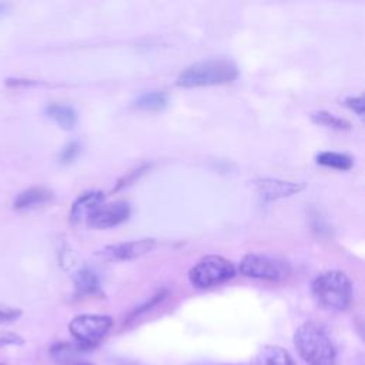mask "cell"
Wrapping results in <instances>:
<instances>
[{
	"instance_id": "obj_19",
	"label": "cell",
	"mask_w": 365,
	"mask_h": 365,
	"mask_svg": "<svg viewBox=\"0 0 365 365\" xmlns=\"http://www.w3.org/2000/svg\"><path fill=\"white\" fill-rule=\"evenodd\" d=\"M78 151H80V144H78V143H76V141L68 143V144L61 150V153H60V161L64 163V164L73 161V160L77 157Z\"/></svg>"
},
{
	"instance_id": "obj_24",
	"label": "cell",
	"mask_w": 365,
	"mask_h": 365,
	"mask_svg": "<svg viewBox=\"0 0 365 365\" xmlns=\"http://www.w3.org/2000/svg\"><path fill=\"white\" fill-rule=\"evenodd\" d=\"M76 365H91V364H76Z\"/></svg>"
},
{
	"instance_id": "obj_15",
	"label": "cell",
	"mask_w": 365,
	"mask_h": 365,
	"mask_svg": "<svg viewBox=\"0 0 365 365\" xmlns=\"http://www.w3.org/2000/svg\"><path fill=\"white\" fill-rule=\"evenodd\" d=\"M74 285L80 294H94L98 287V277L90 268H83L74 275Z\"/></svg>"
},
{
	"instance_id": "obj_5",
	"label": "cell",
	"mask_w": 365,
	"mask_h": 365,
	"mask_svg": "<svg viewBox=\"0 0 365 365\" xmlns=\"http://www.w3.org/2000/svg\"><path fill=\"white\" fill-rule=\"evenodd\" d=\"M111 325L113 319L108 315L83 314L71 319L68 329L78 345L91 349L107 335Z\"/></svg>"
},
{
	"instance_id": "obj_25",
	"label": "cell",
	"mask_w": 365,
	"mask_h": 365,
	"mask_svg": "<svg viewBox=\"0 0 365 365\" xmlns=\"http://www.w3.org/2000/svg\"><path fill=\"white\" fill-rule=\"evenodd\" d=\"M131 365H140V364H131Z\"/></svg>"
},
{
	"instance_id": "obj_16",
	"label": "cell",
	"mask_w": 365,
	"mask_h": 365,
	"mask_svg": "<svg viewBox=\"0 0 365 365\" xmlns=\"http://www.w3.org/2000/svg\"><path fill=\"white\" fill-rule=\"evenodd\" d=\"M317 163L325 167L336 170H349L352 167V158L342 153L335 151H322L317 155Z\"/></svg>"
},
{
	"instance_id": "obj_17",
	"label": "cell",
	"mask_w": 365,
	"mask_h": 365,
	"mask_svg": "<svg viewBox=\"0 0 365 365\" xmlns=\"http://www.w3.org/2000/svg\"><path fill=\"white\" fill-rule=\"evenodd\" d=\"M135 106L145 111H161L167 106V96L161 91H148L135 100Z\"/></svg>"
},
{
	"instance_id": "obj_1",
	"label": "cell",
	"mask_w": 365,
	"mask_h": 365,
	"mask_svg": "<svg viewBox=\"0 0 365 365\" xmlns=\"http://www.w3.org/2000/svg\"><path fill=\"white\" fill-rule=\"evenodd\" d=\"M238 77L237 64L228 58H208L188 66L177 78L181 87H207L231 83Z\"/></svg>"
},
{
	"instance_id": "obj_4",
	"label": "cell",
	"mask_w": 365,
	"mask_h": 365,
	"mask_svg": "<svg viewBox=\"0 0 365 365\" xmlns=\"http://www.w3.org/2000/svg\"><path fill=\"white\" fill-rule=\"evenodd\" d=\"M235 267L221 255H207L200 259L190 271V281L197 288H208L231 279Z\"/></svg>"
},
{
	"instance_id": "obj_6",
	"label": "cell",
	"mask_w": 365,
	"mask_h": 365,
	"mask_svg": "<svg viewBox=\"0 0 365 365\" xmlns=\"http://www.w3.org/2000/svg\"><path fill=\"white\" fill-rule=\"evenodd\" d=\"M240 272L245 277L267 281H279L288 277L289 265L277 257L248 254L240 262Z\"/></svg>"
},
{
	"instance_id": "obj_14",
	"label": "cell",
	"mask_w": 365,
	"mask_h": 365,
	"mask_svg": "<svg viewBox=\"0 0 365 365\" xmlns=\"http://www.w3.org/2000/svg\"><path fill=\"white\" fill-rule=\"evenodd\" d=\"M84 351H87V349L83 348L81 345H78L77 342L76 344L60 342V344H56L51 346L50 354L58 364H68V362H73Z\"/></svg>"
},
{
	"instance_id": "obj_9",
	"label": "cell",
	"mask_w": 365,
	"mask_h": 365,
	"mask_svg": "<svg viewBox=\"0 0 365 365\" xmlns=\"http://www.w3.org/2000/svg\"><path fill=\"white\" fill-rule=\"evenodd\" d=\"M254 187L257 188L258 194L268 201L289 197L292 194L299 192L304 190L302 182H294V181H284V180H277V178H258L254 180Z\"/></svg>"
},
{
	"instance_id": "obj_23",
	"label": "cell",
	"mask_w": 365,
	"mask_h": 365,
	"mask_svg": "<svg viewBox=\"0 0 365 365\" xmlns=\"http://www.w3.org/2000/svg\"><path fill=\"white\" fill-rule=\"evenodd\" d=\"M7 11V4L6 3H0V16H3Z\"/></svg>"
},
{
	"instance_id": "obj_12",
	"label": "cell",
	"mask_w": 365,
	"mask_h": 365,
	"mask_svg": "<svg viewBox=\"0 0 365 365\" xmlns=\"http://www.w3.org/2000/svg\"><path fill=\"white\" fill-rule=\"evenodd\" d=\"M257 365H295L291 355L281 346L268 345L264 346L258 356Z\"/></svg>"
},
{
	"instance_id": "obj_21",
	"label": "cell",
	"mask_w": 365,
	"mask_h": 365,
	"mask_svg": "<svg viewBox=\"0 0 365 365\" xmlns=\"http://www.w3.org/2000/svg\"><path fill=\"white\" fill-rule=\"evenodd\" d=\"M346 106L354 110L359 117L364 115V98L362 97H348L345 100Z\"/></svg>"
},
{
	"instance_id": "obj_10",
	"label": "cell",
	"mask_w": 365,
	"mask_h": 365,
	"mask_svg": "<svg viewBox=\"0 0 365 365\" xmlns=\"http://www.w3.org/2000/svg\"><path fill=\"white\" fill-rule=\"evenodd\" d=\"M103 204H104V195L101 191H88L81 194L71 205V211H70L71 221L87 222Z\"/></svg>"
},
{
	"instance_id": "obj_2",
	"label": "cell",
	"mask_w": 365,
	"mask_h": 365,
	"mask_svg": "<svg viewBox=\"0 0 365 365\" xmlns=\"http://www.w3.org/2000/svg\"><path fill=\"white\" fill-rule=\"evenodd\" d=\"M294 345L308 365H334L335 348L327 332L314 322H305L295 331Z\"/></svg>"
},
{
	"instance_id": "obj_8",
	"label": "cell",
	"mask_w": 365,
	"mask_h": 365,
	"mask_svg": "<svg viewBox=\"0 0 365 365\" xmlns=\"http://www.w3.org/2000/svg\"><path fill=\"white\" fill-rule=\"evenodd\" d=\"M154 245H155V241L153 238H143L137 241L108 245L101 251V254L110 259L128 261V259H135L145 255L154 248Z\"/></svg>"
},
{
	"instance_id": "obj_11",
	"label": "cell",
	"mask_w": 365,
	"mask_h": 365,
	"mask_svg": "<svg viewBox=\"0 0 365 365\" xmlns=\"http://www.w3.org/2000/svg\"><path fill=\"white\" fill-rule=\"evenodd\" d=\"M53 198V192L46 187H31L21 191L14 198L13 207L16 210H31L47 204Z\"/></svg>"
},
{
	"instance_id": "obj_18",
	"label": "cell",
	"mask_w": 365,
	"mask_h": 365,
	"mask_svg": "<svg viewBox=\"0 0 365 365\" xmlns=\"http://www.w3.org/2000/svg\"><path fill=\"white\" fill-rule=\"evenodd\" d=\"M312 120L317 124H322L325 127H331V128H336V130H342V128H349V123L344 118H339L328 111H318L312 114Z\"/></svg>"
},
{
	"instance_id": "obj_3",
	"label": "cell",
	"mask_w": 365,
	"mask_h": 365,
	"mask_svg": "<svg viewBox=\"0 0 365 365\" xmlns=\"http://www.w3.org/2000/svg\"><path fill=\"white\" fill-rule=\"evenodd\" d=\"M317 302L332 311L345 309L352 297V285L342 271H325L315 277L311 285Z\"/></svg>"
},
{
	"instance_id": "obj_22",
	"label": "cell",
	"mask_w": 365,
	"mask_h": 365,
	"mask_svg": "<svg viewBox=\"0 0 365 365\" xmlns=\"http://www.w3.org/2000/svg\"><path fill=\"white\" fill-rule=\"evenodd\" d=\"M20 344H23V339L19 335L7 334L0 336V345H20Z\"/></svg>"
},
{
	"instance_id": "obj_7",
	"label": "cell",
	"mask_w": 365,
	"mask_h": 365,
	"mask_svg": "<svg viewBox=\"0 0 365 365\" xmlns=\"http://www.w3.org/2000/svg\"><path fill=\"white\" fill-rule=\"evenodd\" d=\"M130 215V205L124 201H114L103 204L93 217L87 221L94 228H110L121 224Z\"/></svg>"
},
{
	"instance_id": "obj_13",
	"label": "cell",
	"mask_w": 365,
	"mask_h": 365,
	"mask_svg": "<svg viewBox=\"0 0 365 365\" xmlns=\"http://www.w3.org/2000/svg\"><path fill=\"white\" fill-rule=\"evenodd\" d=\"M46 114L54 120L61 128L70 130L76 125L77 121V114L73 107L67 104H50L46 108Z\"/></svg>"
},
{
	"instance_id": "obj_20",
	"label": "cell",
	"mask_w": 365,
	"mask_h": 365,
	"mask_svg": "<svg viewBox=\"0 0 365 365\" xmlns=\"http://www.w3.org/2000/svg\"><path fill=\"white\" fill-rule=\"evenodd\" d=\"M21 315V311L11 307H0V322H10L17 319Z\"/></svg>"
}]
</instances>
